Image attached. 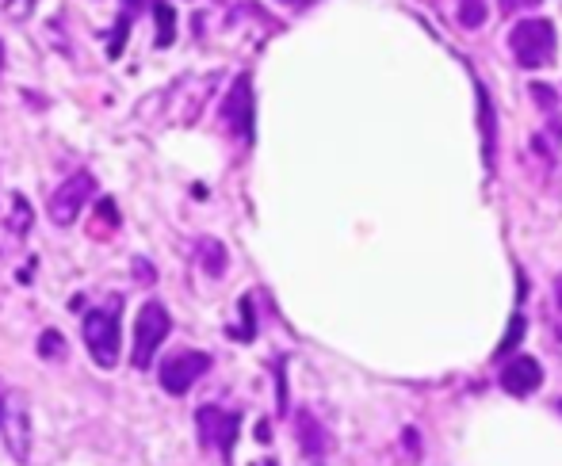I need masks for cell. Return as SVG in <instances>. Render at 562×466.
Returning a JSON list of instances; mask_svg holds the SVG:
<instances>
[{
	"mask_svg": "<svg viewBox=\"0 0 562 466\" xmlns=\"http://www.w3.org/2000/svg\"><path fill=\"white\" fill-rule=\"evenodd\" d=\"M207 371H211V356H207V352H195V348H180L173 356H165L161 367H157L165 394H173V398L188 394Z\"/></svg>",
	"mask_w": 562,
	"mask_h": 466,
	"instance_id": "obj_5",
	"label": "cell"
},
{
	"mask_svg": "<svg viewBox=\"0 0 562 466\" xmlns=\"http://www.w3.org/2000/svg\"><path fill=\"white\" fill-rule=\"evenodd\" d=\"M295 428H299V444H303L306 459H314V463H322L325 455H329V436H325V428L318 424L314 413H299L295 417Z\"/></svg>",
	"mask_w": 562,
	"mask_h": 466,
	"instance_id": "obj_10",
	"label": "cell"
},
{
	"mask_svg": "<svg viewBox=\"0 0 562 466\" xmlns=\"http://www.w3.org/2000/svg\"><path fill=\"white\" fill-rule=\"evenodd\" d=\"M153 16H157V46H173V39H176L173 8H169V4H157Z\"/></svg>",
	"mask_w": 562,
	"mask_h": 466,
	"instance_id": "obj_14",
	"label": "cell"
},
{
	"mask_svg": "<svg viewBox=\"0 0 562 466\" xmlns=\"http://www.w3.org/2000/svg\"><path fill=\"white\" fill-rule=\"evenodd\" d=\"M115 226H119L115 199H100V203H96V218H92V237H111Z\"/></svg>",
	"mask_w": 562,
	"mask_h": 466,
	"instance_id": "obj_12",
	"label": "cell"
},
{
	"mask_svg": "<svg viewBox=\"0 0 562 466\" xmlns=\"http://www.w3.org/2000/svg\"><path fill=\"white\" fill-rule=\"evenodd\" d=\"M203 268H207V276H222L226 272V253H222V245H215V241H203Z\"/></svg>",
	"mask_w": 562,
	"mask_h": 466,
	"instance_id": "obj_16",
	"label": "cell"
},
{
	"mask_svg": "<svg viewBox=\"0 0 562 466\" xmlns=\"http://www.w3.org/2000/svg\"><path fill=\"white\" fill-rule=\"evenodd\" d=\"M0 65H4V46H0Z\"/></svg>",
	"mask_w": 562,
	"mask_h": 466,
	"instance_id": "obj_22",
	"label": "cell"
},
{
	"mask_svg": "<svg viewBox=\"0 0 562 466\" xmlns=\"http://www.w3.org/2000/svg\"><path fill=\"white\" fill-rule=\"evenodd\" d=\"M169 329H173V318H169V310L150 298L142 310H138V318H134V352H130V360L138 371H146L157 356V348L169 340Z\"/></svg>",
	"mask_w": 562,
	"mask_h": 466,
	"instance_id": "obj_3",
	"label": "cell"
},
{
	"mask_svg": "<svg viewBox=\"0 0 562 466\" xmlns=\"http://www.w3.org/2000/svg\"><path fill=\"white\" fill-rule=\"evenodd\" d=\"M92 195H96L92 172H73L62 188L50 195V222L54 226H73L77 214L85 211V203H92Z\"/></svg>",
	"mask_w": 562,
	"mask_h": 466,
	"instance_id": "obj_6",
	"label": "cell"
},
{
	"mask_svg": "<svg viewBox=\"0 0 562 466\" xmlns=\"http://www.w3.org/2000/svg\"><path fill=\"white\" fill-rule=\"evenodd\" d=\"M119 306H123V298L111 295L104 306H96L92 314L85 318V344L88 352H92V360L100 363V367H115L119 363Z\"/></svg>",
	"mask_w": 562,
	"mask_h": 466,
	"instance_id": "obj_1",
	"label": "cell"
},
{
	"mask_svg": "<svg viewBox=\"0 0 562 466\" xmlns=\"http://www.w3.org/2000/svg\"><path fill=\"white\" fill-rule=\"evenodd\" d=\"M0 432H4V447L12 451L16 463H27L31 455V405L23 390H8L0 402Z\"/></svg>",
	"mask_w": 562,
	"mask_h": 466,
	"instance_id": "obj_4",
	"label": "cell"
},
{
	"mask_svg": "<svg viewBox=\"0 0 562 466\" xmlns=\"http://www.w3.org/2000/svg\"><path fill=\"white\" fill-rule=\"evenodd\" d=\"M478 88V115H482V146H486V165H494V146H498V130H494V107H490V96H486V85Z\"/></svg>",
	"mask_w": 562,
	"mask_h": 466,
	"instance_id": "obj_11",
	"label": "cell"
},
{
	"mask_svg": "<svg viewBox=\"0 0 562 466\" xmlns=\"http://www.w3.org/2000/svg\"><path fill=\"white\" fill-rule=\"evenodd\" d=\"M486 23V0H459V27L475 31Z\"/></svg>",
	"mask_w": 562,
	"mask_h": 466,
	"instance_id": "obj_15",
	"label": "cell"
},
{
	"mask_svg": "<svg viewBox=\"0 0 562 466\" xmlns=\"http://www.w3.org/2000/svg\"><path fill=\"white\" fill-rule=\"evenodd\" d=\"M138 4H142V0H123V12H134Z\"/></svg>",
	"mask_w": 562,
	"mask_h": 466,
	"instance_id": "obj_20",
	"label": "cell"
},
{
	"mask_svg": "<svg viewBox=\"0 0 562 466\" xmlns=\"http://www.w3.org/2000/svg\"><path fill=\"white\" fill-rule=\"evenodd\" d=\"M195 424H199L203 444L222 451V459L230 463V451H234V440H238V428H241L238 413H226V409H218V405H203V409L195 413Z\"/></svg>",
	"mask_w": 562,
	"mask_h": 466,
	"instance_id": "obj_7",
	"label": "cell"
},
{
	"mask_svg": "<svg viewBox=\"0 0 562 466\" xmlns=\"http://www.w3.org/2000/svg\"><path fill=\"white\" fill-rule=\"evenodd\" d=\"M222 123L234 130L241 142H253V85H249V77H238L230 96L222 100Z\"/></svg>",
	"mask_w": 562,
	"mask_h": 466,
	"instance_id": "obj_8",
	"label": "cell"
},
{
	"mask_svg": "<svg viewBox=\"0 0 562 466\" xmlns=\"http://www.w3.org/2000/svg\"><path fill=\"white\" fill-rule=\"evenodd\" d=\"M27 218H31V214H27V199L16 195V199H12V230H16V237L27 233Z\"/></svg>",
	"mask_w": 562,
	"mask_h": 466,
	"instance_id": "obj_17",
	"label": "cell"
},
{
	"mask_svg": "<svg viewBox=\"0 0 562 466\" xmlns=\"http://www.w3.org/2000/svg\"><path fill=\"white\" fill-rule=\"evenodd\" d=\"M501 12L505 16H517V12H524V8H532V4H540V0H498Z\"/></svg>",
	"mask_w": 562,
	"mask_h": 466,
	"instance_id": "obj_19",
	"label": "cell"
},
{
	"mask_svg": "<svg viewBox=\"0 0 562 466\" xmlns=\"http://www.w3.org/2000/svg\"><path fill=\"white\" fill-rule=\"evenodd\" d=\"M555 295H559V306H562V276H559V283H555Z\"/></svg>",
	"mask_w": 562,
	"mask_h": 466,
	"instance_id": "obj_21",
	"label": "cell"
},
{
	"mask_svg": "<svg viewBox=\"0 0 562 466\" xmlns=\"http://www.w3.org/2000/svg\"><path fill=\"white\" fill-rule=\"evenodd\" d=\"M0 402H4V394H0Z\"/></svg>",
	"mask_w": 562,
	"mask_h": 466,
	"instance_id": "obj_23",
	"label": "cell"
},
{
	"mask_svg": "<svg viewBox=\"0 0 562 466\" xmlns=\"http://www.w3.org/2000/svg\"><path fill=\"white\" fill-rule=\"evenodd\" d=\"M509 50L524 69H547L555 62V23L551 20H520L509 31Z\"/></svg>",
	"mask_w": 562,
	"mask_h": 466,
	"instance_id": "obj_2",
	"label": "cell"
},
{
	"mask_svg": "<svg viewBox=\"0 0 562 466\" xmlns=\"http://www.w3.org/2000/svg\"><path fill=\"white\" fill-rule=\"evenodd\" d=\"M520 337H524V318H513V329H509V333H505V340H501L498 356H505V352H509V348H513Z\"/></svg>",
	"mask_w": 562,
	"mask_h": 466,
	"instance_id": "obj_18",
	"label": "cell"
},
{
	"mask_svg": "<svg viewBox=\"0 0 562 466\" xmlns=\"http://www.w3.org/2000/svg\"><path fill=\"white\" fill-rule=\"evenodd\" d=\"M39 356L50 363H58L69 356V344H65V337L58 333V329H46L43 337H39Z\"/></svg>",
	"mask_w": 562,
	"mask_h": 466,
	"instance_id": "obj_13",
	"label": "cell"
},
{
	"mask_svg": "<svg viewBox=\"0 0 562 466\" xmlns=\"http://www.w3.org/2000/svg\"><path fill=\"white\" fill-rule=\"evenodd\" d=\"M540 382H543V367L532 356H513V360L501 367V390L513 394V398H528Z\"/></svg>",
	"mask_w": 562,
	"mask_h": 466,
	"instance_id": "obj_9",
	"label": "cell"
}]
</instances>
